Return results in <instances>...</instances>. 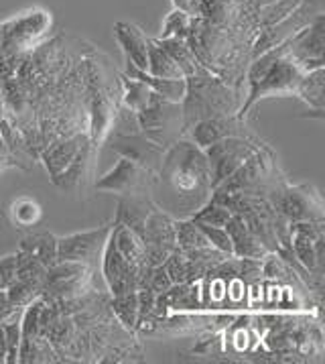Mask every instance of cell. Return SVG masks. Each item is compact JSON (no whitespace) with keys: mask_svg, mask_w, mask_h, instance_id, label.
<instances>
[{"mask_svg":"<svg viewBox=\"0 0 325 364\" xmlns=\"http://www.w3.org/2000/svg\"><path fill=\"white\" fill-rule=\"evenodd\" d=\"M162 202L167 214H177L181 218H192L193 214L211 200V173L207 165L206 151L193 141H175L165 149L161 167Z\"/></svg>","mask_w":325,"mask_h":364,"instance_id":"cell-1","label":"cell"},{"mask_svg":"<svg viewBox=\"0 0 325 364\" xmlns=\"http://www.w3.org/2000/svg\"><path fill=\"white\" fill-rule=\"evenodd\" d=\"M260 146L252 145L244 139H238L234 134L224 136L218 143L207 146V165L211 173V188L216 190L222 186L230 175L236 171L240 165H244Z\"/></svg>","mask_w":325,"mask_h":364,"instance_id":"cell-2","label":"cell"},{"mask_svg":"<svg viewBox=\"0 0 325 364\" xmlns=\"http://www.w3.org/2000/svg\"><path fill=\"white\" fill-rule=\"evenodd\" d=\"M324 35L325 16L324 13H319L307 27H303L282 45L287 49V55L293 59L303 72H311V70L324 68Z\"/></svg>","mask_w":325,"mask_h":364,"instance_id":"cell-3","label":"cell"},{"mask_svg":"<svg viewBox=\"0 0 325 364\" xmlns=\"http://www.w3.org/2000/svg\"><path fill=\"white\" fill-rule=\"evenodd\" d=\"M102 273L106 283H108V291L112 295H120V293L138 291L143 281L147 277L148 269H141L131 261H126L119 252V248L114 247V242L106 240V247L102 250Z\"/></svg>","mask_w":325,"mask_h":364,"instance_id":"cell-4","label":"cell"},{"mask_svg":"<svg viewBox=\"0 0 325 364\" xmlns=\"http://www.w3.org/2000/svg\"><path fill=\"white\" fill-rule=\"evenodd\" d=\"M291 250L313 275L321 277L324 269V224L321 222H291Z\"/></svg>","mask_w":325,"mask_h":364,"instance_id":"cell-5","label":"cell"},{"mask_svg":"<svg viewBox=\"0 0 325 364\" xmlns=\"http://www.w3.org/2000/svg\"><path fill=\"white\" fill-rule=\"evenodd\" d=\"M112 226H102L96 230L75 232L57 238V261L84 262L94 267L102 259V250L110 236Z\"/></svg>","mask_w":325,"mask_h":364,"instance_id":"cell-6","label":"cell"},{"mask_svg":"<svg viewBox=\"0 0 325 364\" xmlns=\"http://www.w3.org/2000/svg\"><path fill=\"white\" fill-rule=\"evenodd\" d=\"M148 171L143 169L138 163L128 157H120L119 163L96 181V190L114 191L124 196H136V193H148L153 183L148 179Z\"/></svg>","mask_w":325,"mask_h":364,"instance_id":"cell-7","label":"cell"},{"mask_svg":"<svg viewBox=\"0 0 325 364\" xmlns=\"http://www.w3.org/2000/svg\"><path fill=\"white\" fill-rule=\"evenodd\" d=\"M277 193V191H275ZM289 222H321V198L317 191L309 193L307 188H287L277 193V202L272 205Z\"/></svg>","mask_w":325,"mask_h":364,"instance_id":"cell-8","label":"cell"},{"mask_svg":"<svg viewBox=\"0 0 325 364\" xmlns=\"http://www.w3.org/2000/svg\"><path fill=\"white\" fill-rule=\"evenodd\" d=\"M112 149L119 151L122 157H128L134 163H138L148 173L159 171L161 167L165 149L153 143L150 139L143 136L141 132H131V134H116Z\"/></svg>","mask_w":325,"mask_h":364,"instance_id":"cell-9","label":"cell"},{"mask_svg":"<svg viewBox=\"0 0 325 364\" xmlns=\"http://www.w3.org/2000/svg\"><path fill=\"white\" fill-rule=\"evenodd\" d=\"M88 141V132H74V134L63 136V139L51 143L45 149L43 153H41V159H43L45 169L51 175V179L60 177L72 165V161L77 157V153L82 151V146L86 145Z\"/></svg>","mask_w":325,"mask_h":364,"instance_id":"cell-10","label":"cell"},{"mask_svg":"<svg viewBox=\"0 0 325 364\" xmlns=\"http://www.w3.org/2000/svg\"><path fill=\"white\" fill-rule=\"evenodd\" d=\"M114 35H116L120 49L124 51L126 63H131L134 68L147 72L148 37L143 33V29L133 25V23L120 21V23L114 25Z\"/></svg>","mask_w":325,"mask_h":364,"instance_id":"cell-11","label":"cell"},{"mask_svg":"<svg viewBox=\"0 0 325 364\" xmlns=\"http://www.w3.org/2000/svg\"><path fill=\"white\" fill-rule=\"evenodd\" d=\"M224 228H226V232L230 236L232 255L234 257H240V259H263L268 252L265 245L248 230V226L236 214L230 216V220L226 222Z\"/></svg>","mask_w":325,"mask_h":364,"instance_id":"cell-12","label":"cell"},{"mask_svg":"<svg viewBox=\"0 0 325 364\" xmlns=\"http://www.w3.org/2000/svg\"><path fill=\"white\" fill-rule=\"evenodd\" d=\"M126 75L134 77V80H141L143 84H147L155 94H159L165 100H171V102H183L185 94H187V80H167V77H155L145 70H138L131 63H126Z\"/></svg>","mask_w":325,"mask_h":364,"instance_id":"cell-13","label":"cell"},{"mask_svg":"<svg viewBox=\"0 0 325 364\" xmlns=\"http://www.w3.org/2000/svg\"><path fill=\"white\" fill-rule=\"evenodd\" d=\"M147 72L155 77H167V80H183L185 77L177 63L165 51V47L157 39H148Z\"/></svg>","mask_w":325,"mask_h":364,"instance_id":"cell-14","label":"cell"},{"mask_svg":"<svg viewBox=\"0 0 325 364\" xmlns=\"http://www.w3.org/2000/svg\"><path fill=\"white\" fill-rule=\"evenodd\" d=\"M21 250L37 257L47 269L57 262V238L53 234H31L21 240Z\"/></svg>","mask_w":325,"mask_h":364,"instance_id":"cell-15","label":"cell"},{"mask_svg":"<svg viewBox=\"0 0 325 364\" xmlns=\"http://www.w3.org/2000/svg\"><path fill=\"white\" fill-rule=\"evenodd\" d=\"M230 134H232V132L228 129V122L220 117L204 118V120H199V122L193 127L192 131L193 143L199 146V149H204V151H206L209 145L218 143L220 139L230 136Z\"/></svg>","mask_w":325,"mask_h":364,"instance_id":"cell-16","label":"cell"},{"mask_svg":"<svg viewBox=\"0 0 325 364\" xmlns=\"http://www.w3.org/2000/svg\"><path fill=\"white\" fill-rule=\"evenodd\" d=\"M110 309L114 318L126 328V330H136V320H138V291L120 293L112 295L110 299Z\"/></svg>","mask_w":325,"mask_h":364,"instance_id":"cell-17","label":"cell"},{"mask_svg":"<svg viewBox=\"0 0 325 364\" xmlns=\"http://www.w3.org/2000/svg\"><path fill=\"white\" fill-rule=\"evenodd\" d=\"M295 94H299L303 100H307L311 106H315L317 110H321L324 108V68L303 73Z\"/></svg>","mask_w":325,"mask_h":364,"instance_id":"cell-18","label":"cell"},{"mask_svg":"<svg viewBox=\"0 0 325 364\" xmlns=\"http://www.w3.org/2000/svg\"><path fill=\"white\" fill-rule=\"evenodd\" d=\"M189 27H192V15L185 11L173 9V13H169L162 23L159 39H187Z\"/></svg>","mask_w":325,"mask_h":364,"instance_id":"cell-19","label":"cell"},{"mask_svg":"<svg viewBox=\"0 0 325 364\" xmlns=\"http://www.w3.org/2000/svg\"><path fill=\"white\" fill-rule=\"evenodd\" d=\"M11 214L18 226H35L41 220V205L31 198H18L11 205Z\"/></svg>","mask_w":325,"mask_h":364,"instance_id":"cell-20","label":"cell"},{"mask_svg":"<svg viewBox=\"0 0 325 364\" xmlns=\"http://www.w3.org/2000/svg\"><path fill=\"white\" fill-rule=\"evenodd\" d=\"M232 212L226 208V205L218 204L214 200H209L204 208H199L195 214L192 216V220L195 222H202V224H209V226H218V228H224L226 222L230 220Z\"/></svg>","mask_w":325,"mask_h":364,"instance_id":"cell-21","label":"cell"},{"mask_svg":"<svg viewBox=\"0 0 325 364\" xmlns=\"http://www.w3.org/2000/svg\"><path fill=\"white\" fill-rule=\"evenodd\" d=\"M4 328V340H6V363H18V348H21V320L6 321Z\"/></svg>","mask_w":325,"mask_h":364,"instance_id":"cell-22","label":"cell"},{"mask_svg":"<svg viewBox=\"0 0 325 364\" xmlns=\"http://www.w3.org/2000/svg\"><path fill=\"white\" fill-rule=\"evenodd\" d=\"M195 222V220H193ZM197 226L202 228V232L206 234L207 242L214 248L222 250L226 255H232V242H230V236L226 232V228H218V226H209V224H202L197 222Z\"/></svg>","mask_w":325,"mask_h":364,"instance_id":"cell-23","label":"cell"},{"mask_svg":"<svg viewBox=\"0 0 325 364\" xmlns=\"http://www.w3.org/2000/svg\"><path fill=\"white\" fill-rule=\"evenodd\" d=\"M16 277V255H6L0 259V291L6 289Z\"/></svg>","mask_w":325,"mask_h":364,"instance_id":"cell-24","label":"cell"},{"mask_svg":"<svg viewBox=\"0 0 325 364\" xmlns=\"http://www.w3.org/2000/svg\"><path fill=\"white\" fill-rule=\"evenodd\" d=\"M23 309H18L11 304L9 295H6V289L0 291V323H6V321H15L16 316L21 314Z\"/></svg>","mask_w":325,"mask_h":364,"instance_id":"cell-25","label":"cell"},{"mask_svg":"<svg viewBox=\"0 0 325 364\" xmlns=\"http://www.w3.org/2000/svg\"><path fill=\"white\" fill-rule=\"evenodd\" d=\"M173 6L179 9V11H185V13L192 15L193 6H195V0H173Z\"/></svg>","mask_w":325,"mask_h":364,"instance_id":"cell-26","label":"cell"},{"mask_svg":"<svg viewBox=\"0 0 325 364\" xmlns=\"http://www.w3.org/2000/svg\"><path fill=\"white\" fill-rule=\"evenodd\" d=\"M0 363H6V340H4V328L0 323Z\"/></svg>","mask_w":325,"mask_h":364,"instance_id":"cell-27","label":"cell"},{"mask_svg":"<svg viewBox=\"0 0 325 364\" xmlns=\"http://www.w3.org/2000/svg\"><path fill=\"white\" fill-rule=\"evenodd\" d=\"M0 120H4V96H2V87H0Z\"/></svg>","mask_w":325,"mask_h":364,"instance_id":"cell-28","label":"cell"}]
</instances>
